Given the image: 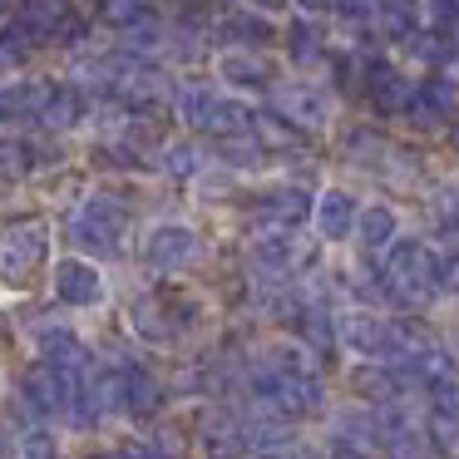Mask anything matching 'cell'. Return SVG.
<instances>
[{
    "label": "cell",
    "instance_id": "6da1fadb",
    "mask_svg": "<svg viewBox=\"0 0 459 459\" xmlns=\"http://www.w3.org/2000/svg\"><path fill=\"white\" fill-rule=\"evenodd\" d=\"M212 297L193 281H149L143 277L139 287L124 297V336L143 351V356H173V351L198 346L203 336L212 331Z\"/></svg>",
    "mask_w": 459,
    "mask_h": 459
},
{
    "label": "cell",
    "instance_id": "7a4b0ae2",
    "mask_svg": "<svg viewBox=\"0 0 459 459\" xmlns=\"http://www.w3.org/2000/svg\"><path fill=\"white\" fill-rule=\"evenodd\" d=\"M55 222H60V252L90 257L100 267H119V262H134V242H139V228L149 218H143L139 203V183L94 178L84 198L65 208Z\"/></svg>",
    "mask_w": 459,
    "mask_h": 459
},
{
    "label": "cell",
    "instance_id": "3957f363",
    "mask_svg": "<svg viewBox=\"0 0 459 459\" xmlns=\"http://www.w3.org/2000/svg\"><path fill=\"white\" fill-rule=\"evenodd\" d=\"M60 257V222L50 212H5L0 218V297L21 301L50 287Z\"/></svg>",
    "mask_w": 459,
    "mask_h": 459
},
{
    "label": "cell",
    "instance_id": "277c9868",
    "mask_svg": "<svg viewBox=\"0 0 459 459\" xmlns=\"http://www.w3.org/2000/svg\"><path fill=\"white\" fill-rule=\"evenodd\" d=\"M208 262H212V242L193 218L159 212V218H149L139 228L134 267H139L149 281H188V277H198Z\"/></svg>",
    "mask_w": 459,
    "mask_h": 459
},
{
    "label": "cell",
    "instance_id": "5b68a950",
    "mask_svg": "<svg viewBox=\"0 0 459 459\" xmlns=\"http://www.w3.org/2000/svg\"><path fill=\"white\" fill-rule=\"evenodd\" d=\"M104 360L114 366V380H119L124 429H159L178 405V390L169 385V376L143 351H119V356H104Z\"/></svg>",
    "mask_w": 459,
    "mask_h": 459
},
{
    "label": "cell",
    "instance_id": "8992f818",
    "mask_svg": "<svg viewBox=\"0 0 459 459\" xmlns=\"http://www.w3.org/2000/svg\"><path fill=\"white\" fill-rule=\"evenodd\" d=\"M380 277L390 287V301H395V316L400 311H415V307H429L439 297V247L429 238H405L380 257Z\"/></svg>",
    "mask_w": 459,
    "mask_h": 459
},
{
    "label": "cell",
    "instance_id": "52a82bcc",
    "mask_svg": "<svg viewBox=\"0 0 459 459\" xmlns=\"http://www.w3.org/2000/svg\"><path fill=\"white\" fill-rule=\"evenodd\" d=\"M336 351L346 360H370V366H390L410 351L405 331L390 311L376 307H341L336 311Z\"/></svg>",
    "mask_w": 459,
    "mask_h": 459
},
{
    "label": "cell",
    "instance_id": "ba28073f",
    "mask_svg": "<svg viewBox=\"0 0 459 459\" xmlns=\"http://www.w3.org/2000/svg\"><path fill=\"white\" fill-rule=\"evenodd\" d=\"M45 297H50V307L60 311V316H94V311H104L114 301V277H109V267H100V262L60 252L55 267H50Z\"/></svg>",
    "mask_w": 459,
    "mask_h": 459
},
{
    "label": "cell",
    "instance_id": "9c48e42d",
    "mask_svg": "<svg viewBox=\"0 0 459 459\" xmlns=\"http://www.w3.org/2000/svg\"><path fill=\"white\" fill-rule=\"evenodd\" d=\"M208 74L218 80L222 94H232V100L267 104L272 94L281 90V80H287V65H281V55L222 50V55H212V60H208Z\"/></svg>",
    "mask_w": 459,
    "mask_h": 459
},
{
    "label": "cell",
    "instance_id": "30bf717a",
    "mask_svg": "<svg viewBox=\"0 0 459 459\" xmlns=\"http://www.w3.org/2000/svg\"><path fill=\"white\" fill-rule=\"evenodd\" d=\"M208 50L222 55V50H252V55H277L281 50V21L252 11L242 0L222 5L218 15L208 21Z\"/></svg>",
    "mask_w": 459,
    "mask_h": 459
},
{
    "label": "cell",
    "instance_id": "8fae6325",
    "mask_svg": "<svg viewBox=\"0 0 459 459\" xmlns=\"http://www.w3.org/2000/svg\"><path fill=\"white\" fill-rule=\"evenodd\" d=\"M267 104H277V109L287 114L291 124H301L311 139H326V134H336V124H341V100L316 80V74H287L281 90L272 94Z\"/></svg>",
    "mask_w": 459,
    "mask_h": 459
},
{
    "label": "cell",
    "instance_id": "7c38bea8",
    "mask_svg": "<svg viewBox=\"0 0 459 459\" xmlns=\"http://www.w3.org/2000/svg\"><path fill=\"white\" fill-rule=\"evenodd\" d=\"M360 208H366V198H360L351 183H321L316 212H311V242H321L326 252H351Z\"/></svg>",
    "mask_w": 459,
    "mask_h": 459
},
{
    "label": "cell",
    "instance_id": "4fadbf2b",
    "mask_svg": "<svg viewBox=\"0 0 459 459\" xmlns=\"http://www.w3.org/2000/svg\"><path fill=\"white\" fill-rule=\"evenodd\" d=\"M336 50V25L316 21V15H287L281 21V65L287 74H321Z\"/></svg>",
    "mask_w": 459,
    "mask_h": 459
},
{
    "label": "cell",
    "instance_id": "5bb4252c",
    "mask_svg": "<svg viewBox=\"0 0 459 459\" xmlns=\"http://www.w3.org/2000/svg\"><path fill=\"white\" fill-rule=\"evenodd\" d=\"M331 149H336V159L346 163V169H360V173H385L390 163V149H395V139L385 134V124L376 119H341L336 134H331Z\"/></svg>",
    "mask_w": 459,
    "mask_h": 459
},
{
    "label": "cell",
    "instance_id": "9a60e30c",
    "mask_svg": "<svg viewBox=\"0 0 459 459\" xmlns=\"http://www.w3.org/2000/svg\"><path fill=\"white\" fill-rule=\"evenodd\" d=\"M341 400L366 410H390L400 400H410L405 380L395 376V366H370V360H346L341 370Z\"/></svg>",
    "mask_w": 459,
    "mask_h": 459
},
{
    "label": "cell",
    "instance_id": "2e32d148",
    "mask_svg": "<svg viewBox=\"0 0 459 459\" xmlns=\"http://www.w3.org/2000/svg\"><path fill=\"white\" fill-rule=\"evenodd\" d=\"M405 238V218H400V208L390 198H366V208H360V222H356V242H351V252L356 257H370L380 262L395 242Z\"/></svg>",
    "mask_w": 459,
    "mask_h": 459
},
{
    "label": "cell",
    "instance_id": "e0dca14e",
    "mask_svg": "<svg viewBox=\"0 0 459 459\" xmlns=\"http://www.w3.org/2000/svg\"><path fill=\"white\" fill-rule=\"evenodd\" d=\"M84 15L94 21V30H100V40H124V35H134L139 25L159 21L169 5H159V0H80Z\"/></svg>",
    "mask_w": 459,
    "mask_h": 459
},
{
    "label": "cell",
    "instance_id": "ac0fdd59",
    "mask_svg": "<svg viewBox=\"0 0 459 459\" xmlns=\"http://www.w3.org/2000/svg\"><path fill=\"white\" fill-rule=\"evenodd\" d=\"M208 143L203 139H193V134H173L169 143L159 149V159H153V173H159L163 183H173V188H193V183L208 173Z\"/></svg>",
    "mask_w": 459,
    "mask_h": 459
},
{
    "label": "cell",
    "instance_id": "d6986e66",
    "mask_svg": "<svg viewBox=\"0 0 459 459\" xmlns=\"http://www.w3.org/2000/svg\"><path fill=\"white\" fill-rule=\"evenodd\" d=\"M60 425H25L15 429V459H70V445H65Z\"/></svg>",
    "mask_w": 459,
    "mask_h": 459
},
{
    "label": "cell",
    "instance_id": "ffe728a7",
    "mask_svg": "<svg viewBox=\"0 0 459 459\" xmlns=\"http://www.w3.org/2000/svg\"><path fill=\"white\" fill-rule=\"evenodd\" d=\"M429 212H435V232H445V238H459V188H435V198H429Z\"/></svg>",
    "mask_w": 459,
    "mask_h": 459
},
{
    "label": "cell",
    "instance_id": "44dd1931",
    "mask_svg": "<svg viewBox=\"0 0 459 459\" xmlns=\"http://www.w3.org/2000/svg\"><path fill=\"white\" fill-rule=\"evenodd\" d=\"M439 297H459V247L439 252Z\"/></svg>",
    "mask_w": 459,
    "mask_h": 459
},
{
    "label": "cell",
    "instance_id": "7402d4cb",
    "mask_svg": "<svg viewBox=\"0 0 459 459\" xmlns=\"http://www.w3.org/2000/svg\"><path fill=\"white\" fill-rule=\"evenodd\" d=\"M15 351H21V326L0 311V370H5V360H11Z\"/></svg>",
    "mask_w": 459,
    "mask_h": 459
},
{
    "label": "cell",
    "instance_id": "603a6c76",
    "mask_svg": "<svg viewBox=\"0 0 459 459\" xmlns=\"http://www.w3.org/2000/svg\"><path fill=\"white\" fill-rule=\"evenodd\" d=\"M336 0H291V15H316V21H331Z\"/></svg>",
    "mask_w": 459,
    "mask_h": 459
},
{
    "label": "cell",
    "instance_id": "cb8c5ba5",
    "mask_svg": "<svg viewBox=\"0 0 459 459\" xmlns=\"http://www.w3.org/2000/svg\"><path fill=\"white\" fill-rule=\"evenodd\" d=\"M70 459H119V449H114V445H104V439H90V445L70 449Z\"/></svg>",
    "mask_w": 459,
    "mask_h": 459
},
{
    "label": "cell",
    "instance_id": "d4e9b609",
    "mask_svg": "<svg viewBox=\"0 0 459 459\" xmlns=\"http://www.w3.org/2000/svg\"><path fill=\"white\" fill-rule=\"evenodd\" d=\"M242 5H252V11L272 15V21H287V15H291V0H242Z\"/></svg>",
    "mask_w": 459,
    "mask_h": 459
},
{
    "label": "cell",
    "instance_id": "484cf974",
    "mask_svg": "<svg viewBox=\"0 0 459 459\" xmlns=\"http://www.w3.org/2000/svg\"><path fill=\"white\" fill-rule=\"evenodd\" d=\"M0 134H15V119H11V100H5V84H0Z\"/></svg>",
    "mask_w": 459,
    "mask_h": 459
},
{
    "label": "cell",
    "instance_id": "4316f807",
    "mask_svg": "<svg viewBox=\"0 0 459 459\" xmlns=\"http://www.w3.org/2000/svg\"><path fill=\"white\" fill-rule=\"evenodd\" d=\"M445 143H449V153H455V159H459V119H455V124H449V129H445Z\"/></svg>",
    "mask_w": 459,
    "mask_h": 459
},
{
    "label": "cell",
    "instance_id": "83f0119b",
    "mask_svg": "<svg viewBox=\"0 0 459 459\" xmlns=\"http://www.w3.org/2000/svg\"><path fill=\"white\" fill-rule=\"evenodd\" d=\"M11 15H15V0H0V30L11 25Z\"/></svg>",
    "mask_w": 459,
    "mask_h": 459
},
{
    "label": "cell",
    "instance_id": "f1b7e54d",
    "mask_svg": "<svg viewBox=\"0 0 459 459\" xmlns=\"http://www.w3.org/2000/svg\"><path fill=\"white\" fill-rule=\"evenodd\" d=\"M5 385H11V376H5V370H0V405H5Z\"/></svg>",
    "mask_w": 459,
    "mask_h": 459
}]
</instances>
